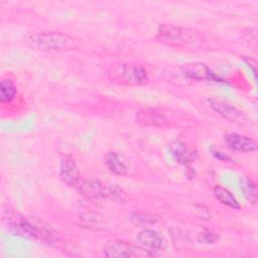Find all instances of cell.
<instances>
[{
  "label": "cell",
  "instance_id": "obj_21",
  "mask_svg": "<svg viewBox=\"0 0 258 258\" xmlns=\"http://www.w3.org/2000/svg\"><path fill=\"white\" fill-rule=\"evenodd\" d=\"M106 199L112 200L117 203H124L127 200L126 192L118 184H111L106 186Z\"/></svg>",
  "mask_w": 258,
  "mask_h": 258
},
{
  "label": "cell",
  "instance_id": "obj_6",
  "mask_svg": "<svg viewBox=\"0 0 258 258\" xmlns=\"http://www.w3.org/2000/svg\"><path fill=\"white\" fill-rule=\"evenodd\" d=\"M135 120L138 124L147 127L164 128L169 125L166 116L155 108H145L139 110L135 115Z\"/></svg>",
  "mask_w": 258,
  "mask_h": 258
},
{
  "label": "cell",
  "instance_id": "obj_2",
  "mask_svg": "<svg viewBox=\"0 0 258 258\" xmlns=\"http://www.w3.org/2000/svg\"><path fill=\"white\" fill-rule=\"evenodd\" d=\"M108 78L113 83L130 87L143 86L148 83L146 70L134 63H122L112 67L108 72Z\"/></svg>",
  "mask_w": 258,
  "mask_h": 258
},
{
  "label": "cell",
  "instance_id": "obj_3",
  "mask_svg": "<svg viewBox=\"0 0 258 258\" xmlns=\"http://www.w3.org/2000/svg\"><path fill=\"white\" fill-rule=\"evenodd\" d=\"M28 41L32 46L41 50H61L75 44V39L72 36L55 31L31 34Z\"/></svg>",
  "mask_w": 258,
  "mask_h": 258
},
{
  "label": "cell",
  "instance_id": "obj_15",
  "mask_svg": "<svg viewBox=\"0 0 258 258\" xmlns=\"http://www.w3.org/2000/svg\"><path fill=\"white\" fill-rule=\"evenodd\" d=\"M79 221H80V226L82 228H85L91 231L101 230L103 229V225H104L103 218L99 214L92 213V212L82 213L80 215Z\"/></svg>",
  "mask_w": 258,
  "mask_h": 258
},
{
  "label": "cell",
  "instance_id": "obj_4",
  "mask_svg": "<svg viewBox=\"0 0 258 258\" xmlns=\"http://www.w3.org/2000/svg\"><path fill=\"white\" fill-rule=\"evenodd\" d=\"M6 226L13 235L27 239H38V230L35 223L20 215H9Z\"/></svg>",
  "mask_w": 258,
  "mask_h": 258
},
{
  "label": "cell",
  "instance_id": "obj_23",
  "mask_svg": "<svg viewBox=\"0 0 258 258\" xmlns=\"http://www.w3.org/2000/svg\"><path fill=\"white\" fill-rule=\"evenodd\" d=\"M195 216L202 220H210L212 217L208 208L201 205L195 206Z\"/></svg>",
  "mask_w": 258,
  "mask_h": 258
},
{
  "label": "cell",
  "instance_id": "obj_16",
  "mask_svg": "<svg viewBox=\"0 0 258 258\" xmlns=\"http://www.w3.org/2000/svg\"><path fill=\"white\" fill-rule=\"evenodd\" d=\"M38 230V239L44 241L48 244H54L59 241V234L49 225L43 223L42 221L34 222Z\"/></svg>",
  "mask_w": 258,
  "mask_h": 258
},
{
  "label": "cell",
  "instance_id": "obj_14",
  "mask_svg": "<svg viewBox=\"0 0 258 258\" xmlns=\"http://www.w3.org/2000/svg\"><path fill=\"white\" fill-rule=\"evenodd\" d=\"M104 162L109 171L116 175H125L128 172L127 164L122 160L120 155L114 151H109L105 154Z\"/></svg>",
  "mask_w": 258,
  "mask_h": 258
},
{
  "label": "cell",
  "instance_id": "obj_10",
  "mask_svg": "<svg viewBox=\"0 0 258 258\" xmlns=\"http://www.w3.org/2000/svg\"><path fill=\"white\" fill-rule=\"evenodd\" d=\"M181 72L188 79L196 81H216L217 77L203 62H186L180 67Z\"/></svg>",
  "mask_w": 258,
  "mask_h": 258
},
{
  "label": "cell",
  "instance_id": "obj_9",
  "mask_svg": "<svg viewBox=\"0 0 258 258\" xmlns=\"http://www.w3.org/2000/svg\"><path fill=\"white\" fill-rule=\"evenodd\" d=\"M59 177L69 186H78L81 179V173L75 160L71 157L62 158L59 165Z\"/></svg>",
  "mask_w": 258,
  "mask_h": 258
},
{
  "label": "cell",
  "instance_id": "obj_20",
  "mask_svg": "<svg viewBox=\"0 0 258 258\" xmlns=\"http://www.w3.org/2000/svg\"><path fill=\"white\" fill-rule=\"evenodd\" d=\"M241 190L243 191L245 198L253 205H256L257 202V187L256 184L248 178L241 179Z\"/></svg>",
  "mask_w": 258,
  "mask_h": 258
},
{
  "label": "cell",
  "instance_id": "obj_17",
  "mask_svg": "<svg viewBox=\"0 0 258 258\" xmlns=\"http://www.w3.org/2000/svg\"><path fill=\"white\" fill-rule=\"evenodd\" d=\"M214 196L223 205H225V206H227V207H229L233 210H239L240 209L239 202L232 195V192L229 191L227 188H225L221 185H216L214 187Z\"/></svg>",
  "mask_w": 258,
  "mask_h": 258
},
{
  "label": "cell",
  "instance_id": "obj_11",
  "mask_svg": "<svg viewBox=\"0 0 258 258\" xmlns=\"http://www.w3.org/2000/svg\"><path fill=\"white\" fill-rule=\"evenodd\" d=\"M79 191L88 200L106 199V186L96 179H83L78 184Z\"/></svg>",
  "mask_w": 258,
  "mask_h": 258
},
{
  "label": "cell",
  "instance_id": "obj_24",
  "mask_svg": "<svg viewBox=\"0 0 258 258\" xmlns=\"http://www.w3.org/2000/svg\"><path fill=\"white\" fill-rule=\"evenodd\" d=\"M212 152H213V154H214L217 158H219L220 160H226V161L231 160V157L228 156V155H226V154H224L223 152H220V151L214 150V149H212Z\"/></svg>",
  "mask_w": 258,
  "mask_h": 258
},
{
  "label": "cell",
  "instance_id": "obj_19",
  "mask_svg": "<svg viewBox=\"0 0 258 258\" xmlns=\"http://www.w3.org/2000/svg\"><path fill=\"white\" fill-rule=\"evenodd\" d=\"M130 222L135 225L136 227H151L158 222V217L148 214V213H142V212H135L132 213L129 217Z\"/></svg>",
  "mask_w": 258,
  "mask_h": 258
},
{
  "label": "cell",
  "instance_id": "obj_22",
  "mask_svg": "<svg viewBox=\"0 0 258 258\" xmlns=\"http://www.w3.org/2000/svg\"><path fill=\"white\" fill-rule=\"evenodd\" d=\"M198 240L203 244H215L219 241V236L212 231H205L199 235Z\"/></svg>",
  "mask_w": 258,
  "mask_h": 258
},
{
  "label": "cell",
  "instance_id": "obj_8",
  "mask_svg": "<svg viewBox=\"0 0 258 258\" xmlns=\"http://www.w3.org/2000/svg\"><path fill=\"white\" fill-rule=\"evenodd\" d=\"M224 141L227 147L238 152H252L257 149L256 140L238 133L226 134L224 136Z\"/></svg>",
  "mask_w": 258,
  "mask_h": 258
},
{
  "label": "cell",
  "instance_id": "obj_18",
  "mask_svg": "<svg viewBox=\"0 0 258 258\" xmlns=\"http://www.w3.org/2000/svg\"><path fill=\"white\" fill-rule=\"evenodd\" d=\"M17 94V89L11 79H2L0 83V102L2 104L11 102Z\"/></svg>",
  "mask_w": 258,
  "mask_h": 258
},
{
  "label": "cell",
  "instance_id": "obj_5",
  "mask_svg": "<svg viewBox=\"0 0 258 258\" xmlns=\"http://www.w3.org/2000/svg\"><path fill=\"white\" fill-rule=\"evenodd\" d=\"M136 243L139 249L145 252H156L164 248L165 241L156 231L144 228L136 236Z\"/></svg>",
  "mask_w": 258,
  "mask_h": 258
},
{
  "label": "cell",
  "instance_id": "obj_12",
  "mask_svg": "<svg viewBox=\"0 0 258 258\" xmlns=\"http://www.w3.org/2000/svg\"><path fill=\"white\" fill-rule=\"evenodd\" d=\"M135 248L124 241H110L104 247V255L107 257H132Z\"/></svg>",
  "mask_w": 258,
  "mask_h": 258
},
{
  "label": "cell",
  "instance_id": "obj_7",
  "mask_svg": "<svg viewBox=\"0 0 258 258\" xmlns=\"http://www.w3.org/2000/svg\"><path fill=\"white\" fill-rule=\"evenodd\" d=\"M168 149L173 159L176 162L185 166L195 162L199 156L196 148L187 145L180 140H174L170 142Z\"/></svg>",
  "mask_w": 258,
  "mask_h": 258
},
{
  "label": "cell",
  "instance_id": "obj_13",
  "mask_svg": "<svg viewBox=\"0 0 258 258\" xmlns=\"http://www.w3.org/2000/svg\"><path fill=\"white\" fill-rule=\"evenodd\" d=\"M211 107L222 117H224L227 120H230L232 122L237 121L243 117V112L238 110L237 108L217 99H211L209 100Z\"/></svg>",
  "mask_w": 258,
  "mask_h": 258
},
{
  "label": "cell",
  "instance_id": "obj_1",
  "mask_svg": "<svg viewBox=\"0 0 258 258\" xmlns=\"http://www.w3.org/2000/svg\"><path fill=\"white\" fill-rule=\"evenodd\" d=\"M156 38L159 42L172 47L196 50L207 46V40L199 31L166 23L158 26Z\"/></svg>",
  "mask_w": 258,
  "mask_h": 258
}]
</instances>
